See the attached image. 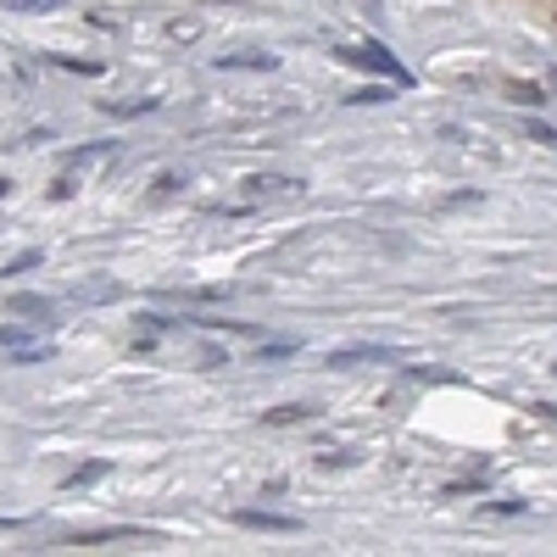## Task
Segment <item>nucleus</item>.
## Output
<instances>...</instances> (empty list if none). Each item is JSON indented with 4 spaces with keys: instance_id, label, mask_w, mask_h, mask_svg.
I'll use <instances>...</instances> for the list:
<instances>
[{
    "instance_id": "1",
    "label": "nucleus",
    "mask_w": 557,
    "mask_h": 557,
    "mask_svg": "<svg viewBox=\"0 0 557 557\" xmlns=\"http://www.w3.org/2000/svg\"><path fill=\"white\" fill-rule=\"evenodd\" d=\"M346 62H362V67H374V73H385V78H396V84H407V67L401 62H391L380 45H362V51H346Z\"/></svg>"
},
{
    "instance_id": "2",
    "label": "nucleus",
    "mask_w": 557,
    "mask_h": 557,
    "mask_svg": "<svg viewBox=\"0 0 557 557\" xmlns=\"http://www.w3.org/2000/svg\"><path fill=\"white\" fill-rule=\"evenodd\" d=\"M235 524H246V530H278V535H296V530H301L296 519H285V513H257V507H240Z\"/></svg>"
},
{
    "instance_id": "3",
    "label": "nucleus",
    "mask_w": 557,
    "mask_h": 557,
    "mask_svg": "<svg viewBox=\"0 0 557 557\" xmlns=\"http://www.w3.org/2000/svg\"><path fill=\"white\" fill-rule=\"evenodd\" d=\"M240 190H251V196H290V190H307L301 178H278V173H262V178H246Z\"/></svg>"
},
{
    "instance_id": "4",
    "label": "nucleus",
    "mask_w": 557,
    "mask_h": 557,
    "mask_svg": "<svg viewBox=\"0 0 557 557\" xmlns=\"http://www.w3.org/2000/svg\"><path fill=\"white\" fill-rule=\"evenodd\" d=\"M351 362H391V346H346V351H330V368H351Z\"/></svg>"
},
{
    "instance_id": "5",
    "label": "nucleus",
    "mask_w": 557,
    "mask_h": 557,
    "mask_svg": "<svg viewBox=\"0 0 557 557\" xmlns=\"http://www.w3.org/2000/svg\"><path fill=\"white\" fill-rule=\"evenodd\" d=\"M107 469H112V462H84L78 474H67V491H84V485H96V480H107Z\"/></svg>"
},
{
    "instance_id": "6",
    "label": "nucleus",
    "mask_w": 557,
    "mask_h": 557,
    "mask_svg": "<svg viewBox=\"0 0 557 557\" xmlns=\"http://www.w3.org/2000/svg\"><path fill=\"white\" fill-rule=\"evenodd\" d=\"M12 312H17V318H28V312L45 318V312H51V301H45V296H12Z\"/></svg>"
},
{
    "instance_id": "7",
    "label": "nucleus",
    "mask_w": 557,
    "mask_h": 557,
    "mask_svg": "<svg viewBox=\"0 0 557 557\" xmlns=\"http://www.w3.org/2000/svg\"><path fill=\"white\" fill-rule=\"evenodd\" d=\"M307 418H312V407H273L268 424H307Z\"/></svg>"
},
{
    "instance_id": "8",
    "label": "nucleus",
    "mask_w": 557,
    "mask_h": 557,
    "mask_svg": "<svg viewBox=\"0 0 557 557\" xmlns=\"http://www.w3.org/2000/svg\"><path fill=\"white\" fill-rule=\"evenodd\" d=\"M39 268V251H23V257H12L7 268H0V278H17V273H34Z\"/></svg>"
},
{
    "instance_id": "9",
    "label": "nucleus",
    "mask_w": 557,
    "mask_h": 557,
    "mask_svg": "<svg viewBox=\"0 0 557 557\" xmlns=\"http://www.w3.org/2000/svg\"><path fill=\"white\" fill-rule=\"evenodd\" d=\"M223 67H262V73H268L273 57H262V51H257V57H223Z\"/></svg>"
},
{
    "instance_id": "10",
    "label": "nucleus",
    "mask_w": 557,
    "mask_h": 557,
    "mask_svg": "<svg viewBox=\"0 0 557 557\" xmlns=\"http://www.w3.org/2000/svg\"><path fill=\"white\" fill-rule=\"evenodd\" d=\"M524 134L541 139V146H557V128H546V123H524Z\"/></svg>"
},
{
    "instance_id": "11",
    "label": "nucleus",
    "mask_w": 557,
    "mask_h": 557,
    "mask_svg": "<svg viewBox=\"0 0 557 557\" xmlns=\"http://www.w3.org/2000/svg\"><path fill=\"white\" fill-rule=\"evenodd\" d=\"M7 7H51V0H7Z\"/></svg>"
},
{
    "instance_id": "12",
    "label": "nucleus",
    "mask_w": 557,
    "mask_h": 557,
    "mask_svg": "<svg viewBox=\"0 0 557 557\" xmlns=\"http://www.w3.org/2000/svg\"><path fill=\"white\" fill-rule=\"evenodd\" d=\"M552 84H557V78H552Z\"/></svg>"
}]
</instances>
